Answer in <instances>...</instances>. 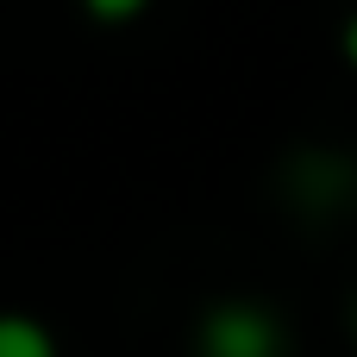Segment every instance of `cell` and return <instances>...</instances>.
<instances>
[{
  "label": "cell",
  "mask_w": 357,
  "mask_h": 357,
  "mask_svg": "<svg viewBox=\"0 0 357 357\" xmlns=\"http://www.w3.org/2000/svg\"><path fill=\"white\" fill-rule=\"evenodd\" d=\"M201 357H282V333L257 307H220L201 326Z\"/></svg>",
  "instance_id": "6da1fadb"
},
{
  "label": "cell",
  "mask_w": 357,
  "mask_h": 357,
  "mask_svg": "<svg viewBox=\"0 0 357 357\" xmlns=\"http://www.w3.org/2000/svg\"><path fill=\"white\" fill-rule=\"evenodd\" d=\"M351 63H357V19H351Z\"/></svg>",
  "instance_id": "277c9868"
},
{
  "label": "cell",
  "mask_w": 357,
  "mask_h": 357,
  "mask_svg": "<svg viewBox=\"0 0 357 357\" xmlns=\"http://www.w3.org/2000/svg\"><path fill=\"white\" fill-rule=\"evenodd\" d=\"M144 0H88V13H100V19H132Z\"/></svg>",
  "instance_id": "3957f363"
},
{
  "label": "cell",
  "mask_w": 357,
  "mask_h": 357,
  "mask_svg": "<svg viewBox=\"0 0 357 357\" xmlns=\"http://www.w3.org/2000/svg\"><path fill=\"white\" fill-rule=\"evenodd\" d=\"M0 357H56V345H50V333H44L38 320L6 314V320H0Z\"/></svg>",
  "instance_id": "7a4b0ae2"
}]
</instances>
